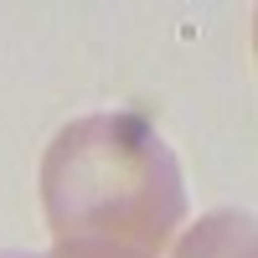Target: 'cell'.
<instances>
[{
  "label": "cell",
  "instance_id": "6da1fadb",
  "mask_svg": "<svg viewBox=\"0 0 258 258\" xmlns=\"http://www.w3.org/2000/svg\"><path fill=\"white\" fill-rule=\"evenodd\" d=\"M41 207L57 243H103L155 258L186 217L170 145L140 114L73 119L41 160Z\"/></svg>",
  "mask_w": 258,
  "mask_h": 258
},
{
  "label": "cell",
  "instance_id": "7a4b0ae2",
  "mask_svg": "<svg viewBox=\"0 0 258 258\" xmlns=\"http://www.w3.org/2000/svg\"><path fill=\"white\" fill-rule=\"evenodd\" d=\"M176 258H253V217L212 212L176 243Z\"/></svg>",
  "mask_w": 258,
  "mask_h": 258
},
{
  "label": "cell",
  "instance_id": "3957f363",
  "mask_svg": "<svg viewBox=\"0 0 258 258\" xmlns=\"http://www.w3.org/2000/svg\"><path fill=\"white\" fill-rule=\"evenodd\" d=\"M0 258H150L135 248H103V243H57L52 253H0Z\"/></svg>",
  "mask_w": 258,
  "mask_h": 258
}]
</instances>
